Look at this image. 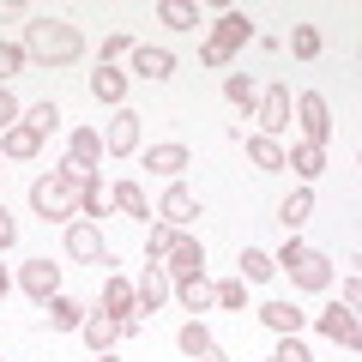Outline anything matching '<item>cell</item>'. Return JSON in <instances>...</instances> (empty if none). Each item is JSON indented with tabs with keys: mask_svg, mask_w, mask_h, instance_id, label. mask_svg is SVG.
Instances as JSON below:
<instances>
[{
	"mask_svg": "<svg viewBox=\"0 0 362 362\" xmlns=\"http://www.w3.org/2000/svg\"><path fill=\"white\" fill-rule=\"evenodd\" d=\"M25 61H42V66H73L78 54H85V37H78V25H66V18H30L25 25Z\"/></svg>",
	"mask_w": 362,
	"mask_h": 362,
	"instance_id": "1",
	"label": "cell"
},
{
	"mask_svg": "<svg viewBox=\"0 0 362 362\" xmlns=\"http://www.w3.org/2000/svg\"><path fill=\"white\" fill-rule=\"evenodd\" d=\"M30 206H37L42 223H73V211H78V169L61 163V169H49V175H37L30 181Z\"/></svg>",
	"mask_w": 362,
	"mask_h": 362,
	"instance_id": "2",
	"label": "cell"
},
{
	"mask_svg": "<svg viewBox=\"0 0 362 362\" xmlns=\"http://www.w3.org/2000/svg\"><path fill=\"white\" fill-rule=\"evenodd\" d=\"M272 266L290 272V284H302V290H326V284H332V259L314 254V247H302L296 235L284 242V254H272Z\"/></svg>",
	"mask_w": 362,
	"mask_h": 362,
	"instance_id": "3",
	"label": "cell"
},
{
	"mask_svg": "<svg viewBox=\"0 0 362 362\" xmlns=\"http://www.w3.org/2000/svg\"><path fill=\"white\" fill-rule=\"evenodd\" d=\"M296 121H302V145H326L332 139V109H326L320 90H302L296 97Z\"/></svg>",
	"mask_w": 362,
	"mask_h": 362,
	"instance_id": "4",
	"label": "cell"
},
{
	"mask_svg": "<svg viewBox=\"0 0 362 362\" xmlns=\"http://www.w3.org/2000/svg\"><path fill=\"white\" fill-rule=\"evenodd\" d=\"M18 284H25L30 302L49 308V302L61 296V266H49V259H25V266H18Z\"/></svg>",
	"mask_w": 362,
	"mask_h": 362,
	"instance_id": "5",
	"label": "cell"
},
{
	"mask_svg": "<svg viewBox=\"0 0 362 362\" xmlns=\"http://www.w3.org/2000/svg\"><path fill=\"white\" fill-rule=\"evenodd\" d=\"M254 115H259V133H266V139H272V133H284L290 127V85H266L254 97Z\"/></svg>",
	"mask_w": 362,
	"mask_h": 362,
	"instance_id": "6",
	"label": "cell"
},
{
	"mask_svg": "<svg viewBox=\"0 0 362 362\" xmlns=\"http://www.w3.org/2000/svg\"><path fill=\"white\" fill-rule=\"evenodd\" d=\"M320 332L332 338V344H344V350L362 344V320H356V308H344V302H332V308L320 314Z\"/></svg>",
	"mask_w": 362,
	"mask_h": 362,
	"instance_id": "7",
	"label": "cell"
},
{
	"mask_svg": "<svg viewBox=\"0 0 362 362\" xmlns=\"http://www.w3.org/2000/svg\"><path fill=\"white\" fill-rule=\"evenodd\" d=\"M157 211H163V223H169V230H187V223L199 218V199H194V187H181V181H169V194L157 199Z\"/></svg>",
	"mask_w": 362,
	"mask_h": 362,
	"instance_id": "8",
	"label": "cell"
},
{
	"mask_svg": "<svg viewBox=\"0 0 362 362\" xmlns=\"http://www.w3.org/2000/svg\"><path fill=\"white\" fill-rule=\"evenodd\" d=\"M66 254H73V259H109V242H103L97 223L73 218V223H66Z\"/></svg>",
	"mask_w": 362,
	"mask_h": 362,
	"instance_id": "9",
	"label": "cell"
},
{
	"mask_svg": "<svg viewBox=\"0 0 362 362\" xmlns=\"http://www.w3.org/2000/svg\"><path fill=\"white\" fill-rule=\"evenodd\" d=\"M163 272H175V284H181V278H199V272H206V247H199L194 235L181 230V235H175V247H169V266H163Z\"/></svg>",
	"mask_w": 362,
	"mask_h": 362,
	"instance_id": "10",
	"label": "cell"
},
{
	"mask_svg": "<svg viewBox=\"0 0 362 362\" xmlns=\"http://www.w3.org/2000/svg\"><path fill=\"white\" fill-rule=\"evenodd\" d=\"M169 296V272L163 266H145L139 278H133V302H139V314H157Z\"/></svg>",
	"mask_w": 362,
	"mask_h": 362,
	"instance_id": "11",
	"label": "cell"
},
{
	"mask_svg": "<svg viewBox=\"0 0 362 362\" xmlns=\"http://www.w3.org/2000/svg\"><path fill=\"white\" fill-rule=\"evenodd\" d=\"M103 151H115V157L139 151V115L133 109H115V121L103 127Z\"/></svg>",
	"mask_w": 362,
	"mask_h": 362,
	"instance_id": "12",
	"label": "cell"
},
{
	"mask_svg": "<svg viewBox=\"0 0 362 362\" xmlns=\"http://www.w3.org/2000/svg\"><path fill=\"white\" fill-rule=\"evenodd\" d=\"M97 157H103V139H97V127H73V145H66V163H73L78 175H90V169H97Z\"/></svg>",
	"mask_w": 362,
	"mask_h": 362,
	"instance_id": "13",
	"label": "cell"
},
{
	"mask_svg": "<svg viewBox=\"0 0 362 362\" xmlns=\"http://www.w3.org/2000/svg\"><path fill=\"white\" fill-rule=\"evenodd\" d=\"M247 37H254V18H247V13H223V18H218V30H211L206 42H218L223 54H235Z\"/></svg>",
	"mask_w": 362,
	"mask_h": 362,
	"instance_id": "14",
	"label": "cell"
},
{
	"mask_svg": "<svg viewBox=\"0 0 362 362\" xmlns=\"http://www.w3.org/2000/svg\"><path fill=\"white\" fill-rule=\"evenodd\" d=\"M78 338H85V344L97 350V356H103V350H109V344L121 338V320H115V314H103V308H97V314H85V326H78Z\"/></svg>",
	"mask_w": 362,
	"mask_h": 362,
	"instance_id": "15",
	"label": "cell"
},
{
	"mask_svg": "<svg viewBox=\"0 0 362 362\" xmlns=\"http://www.w3.org/2000/svg\"><path fill=\"white\" fill-rule=\"evenodd\" d=\"M133 73H145V78H169V73H175V54L157 49V42H133Z\"/></svg>",
	"mask_w": 362,
	"mask_h": 362,
	"instance_id": "16",
	"label": "cell"
},
{
	"mask_svg": "<svg viewBox=\"0 0 362 362\" xmlns=\"http://www.w3.org/2000/svg\"><path fill=\"white\" fill-rule=\"evenodd\" d=\"M175 344H181V356H187V362H211V356H218V344H211V332H206L199 320H187V326H181V332H175Z\"/></svg>",
	"mask_w": 362,
	"mask_h": 362,
	"instance_id": "17",
	"label": "cell"
},
{
	"mask_svg": "<svg viewBox=\"0 0 362 362\" xmlns=\"http://www.w3.org/2000/svg\"><path fill=\"white\" fill-rule=\"evenodd\" d=\"M90 97L97 103H127V73L121 66H97L90 73Z\"/></svg>",
	"mask_w": 362,
	"mask_h": 362,
	"instance_id": "18",
	"label": "cell"
},
{
	"mask_svg": "<svg viewBox=\"0 0 362 362\" xmlns=\"http://www.w3.org/2000/svg\"><path fill=\"white\" fill-rule=\"evenodd\" d=\"M259 320H266L272 332H284V338H296V332H302V320H308V314H302L296 302H266V308H259Z\"/></svg>",
	"mask_w": 362,
	"mask_h": 362,
	"instance_id": "19",
	"label": "cell"
},
{
	"mask_svg": "<svg viewBox=\"0 0 362 362\" xmlns=\"http://www.w3.org/2000/svg\"><path fill=\"white\" fill-rule=\"evenodd\" d=\"M187 163H194L187 145H151V151H145V169H157V175H169V181H175Z\"/></svg>",
	"mask_w": 362,
	"mask_h": 362,
	"instance_id": "20",
	"label": "cell"
},
{
	"mask_svg": "<svg viewBox=\"0 0 362 362\" xmlns=\"http://www.w3.org/2000/svg\"><path fill=\"white\" fill-rule=\"evenodd\" d=\"M308 211H314V187H296V194H290L284 206H278V223H284V230L296 235L302 223H308Z\"/></svg>",
	"mask_w": 362,
	"mask_h": 362,
	"instance_id": "21",
	"label": "cell"
},
{
	"mask_svg": "<svg viewBox=\"0 0 362 362\" xmlns=\"http://www.w3.org/2000/svg\"><path fill=\"white\" fill-rule=\"evenodd\" d=\"M284 169H296L302 181H314L326 169V145H296V151H284Z\"/></svg>",
	"mask_w": 362,
	"mask_h": 362,
	"instance_id": "22",
	"label": "cell"
},
{
	"mask_svg": "<svg viewBox=\"0 0 362 362\" xmlns=\"http://www.w3.org/2000/svg\"><path fill=\"white\" fill-rule=\"evenodd\" d=\"M85 314H90V308H78L73 296H54V302H49V326H54V332H78Z\"/></svg>",
	"mask_w": 362,
	"mask_h": 362,
	"instance_id": "23",
	"label": "cell"
},
{
	"mask_svg": "<svg viewBox=\"0 0 362 362\" xmlns=\"http://www.w3.org/2000/svg\"><path fill=\"white\" fill-rule=\"evenodd\" d=\"M247 163L254 169H284V145L266 139V133H254V139H247Z\"/></svg>",
	"mask_w": 362,
	"mask_h": 362,
	"instance_id": "24",
	"label": "cell"
},
{
	"mask_svg": "<svg viewBox=\"0 0 362 362\" xmlns=\"http://www.w3.org/2000/svg\"><path fill=\"white\" fill-rule=\"evenodd\" d=\"M235 266H242V284H266L272 272H278L266 247H242V259H235Z\"/></svg>",
	"mask_w": 362,
	"mask_h": 362,
	"instance_id": "25",
	"label": "cell"
},
{
	"mask_svg": "<svg viewBox=\"0 0 362 362\" xmlns=\"http://www.w3.org/2000/svg\"><path fill=\"white\" fill-rule=\"evenodd\" d=\"M0 151H6V157H37V151H42V133H30L25 121H18V127H6V139H0Z\"/></svg>",
	"mask_w": 362,
	"mask_h": 362,
	"instance_id": "26",
	"label": "cell"
},
{
	"mask_svg": "<svg viewBox=\"0 0 362 362\" xmlns=\"http://www.w3.org/2000/svg\"><path fill=\"white\" fill-rule=\"evenodd\" d=\"M211 308L242 314V308H247V284H242V278H223V284H211Z\"/></svg>",
	"mask_w": 362,
	"mask_h": 362,
	"instance_id": "27",
	"label": "cell"
},
{
	"mask_svg": "<svg viewBox=\"0 0 362 362\" xmlns=\"http://www.w3.org/2000/svg\"><path fill=\"white\" fill-rule=\"evenodd\" d=\"M78 206H85L90 218H103V211H109V194H103V181H97V169L78 175Z\"/></svg>",
	"mask_w": 362,
	"mask_h": 362,
	"instance_id": "28",
	"label": "cell"
},
{
	"mask_svg": "<svg viewBox=\"0 0 362 362\" xmlns=\"http://www.w3.org/2000/svg\"><path fill=\"white\" fill-rule=\"evenodd\" d=\"M181 308H187V314H206V308H211V284H206V272H199V278H181Z\"/></svg>",
	"mask_w": 362,
	"mask_h": 362,
	"instance_id": "29",
	"label": "cell"
},
{
	"mask_svg": "<svg viewBox=\"0 0 362 362\" xmlns=\"http://www.w3.org/2000/svg\"><path fill=\"white\" fill-rule=\"evenodd\" d=\"M157 18H163L169 30H194L199 25V13H194V6H181V0H157Z\"/></svg>",
	"mask_w": 362,
	"mask_h": 362,
	"instance_id": "30",
	"label": "cell"
},
{
	"mask_svg": "<svg viewBox=\"0 0 362 362\" xmlns=\"http://www.w3.org/2000/svg\"><path fill=\"white\" fill-rule=\"evenodd\" d=\"M109 199H115V206L127 211V218H145V211H151V206H145V187H139V181H121V187H115Z\"/></svg>",
	"mask_w": 362,
	"mask_h": 362,
	"instance_id": "31",
	"label": "cell"
},
{
	"mask_svg": "<svg viewBox=\"0 0 362 362\" xmlns=\"http://www.w3.org/2000/svg\"><path fill=\"white\" fill-rule=\"evenodd\" d=\"M290 54H296V61H314V54H320V30L296 25V30H290Z\"/></svg>",
	"mask_w": 362,
	"mask_h": 362,
	"instance_id": "32",
	"label": "cell"
},
{
	"mask_svg": "<svg viewBox=\"0 0 362 362\" xmlns=\"http://www.w3.org/2000/svg\"><path fill=\"white\" fill-rule=\"evenodd\" d=\"M25 127H30V133H42V139H49V133L61 127V109H54V103H37V109H25Z\"/></svg>",
	"mask_w": 362,
	"mask_h": 362,
	"instance_id": "33",
	"label": "cell"
},
{
	"mask_svg": "<svg viewBox=\"0 0 362 362\" xmlns=\"http://www.w3.org/2000/svg\"><path fill=\"white\" fill-rule=\"evenodd\" d=\"M223 97H230L235 109H254V78H247V73H230V78H223Z\"/></svg>",
	"mask_w": 362,
	"mask_h": 362,
	"instance_id": "34",
	"label": "cell"
},
{
	"mask_svg": "<svg viewBox=\"0 0 362 362\" xmlns=\"http://www.w3.org/2000/svg\"><path fill=\"white\" fill-rule=\"evenodd\" d=\"M175 235H181V230H169V223H157V230L145 235V254H151V259H169V247H175Z\"/></svg>",
	"mask_w": 362,
	"mask_h": 362,
	"instance_id": "35",
	"label": "cell"
},
{
	"mask_svg": "<svg viewBox=\"0 0 362 362\" xmlns=\"http://www.w3.org/2000/svg\"><path fill=\"white\" fill-rule=\"evenodd\" d=\"M18 66H25V49H18V42H0V85L18 78Z\"/></svg>",
	"mask_w": 362,
	"mask_h": 362,
	"instance_id": "36",
	"label": "cell"
},
{
	"mask_svg": "<svg viewBox=\"0 0 362 362\" xmlns=\"http://www.w3.org/2000/svg\"><path fill=\"white\" fill-rule=\"evenodd\" d=\"M272 362H314V356H308V344H302V338H284V344H278V356H272Z\"/></svg>",
	"mask_w": 362,
	"mask_h": 362,
	"instance_id": "37",
	"label": "cell"
},
{
	"mask_svg": "<svg viewBox=\"0 0 362 362\" xmlns=\"http://www.w3.org/2000/svg\"><path fill=\"white\" fill-rule=\"evenodd\" d=\"M0 127H18V97L0 85Z\"/></svg>",
	"mask_w": 362,
	"mask_h": 362,
	"instance_id": "38",
	"label": "cell"
},
{
	"mask_svg": "<svg viewBox=\"0 0 362 362\" xmlns=\"http://www.w3.org/2000/svg\"><path fill=\"white\" fill-rule=\"evenodd\" d=\"M103 54H109V61H121V54H133V37H127V30H115V37L103 42Z\"/></svg>",
	"mask_w": 362,
	"mask_h": 362,
	"instance_id": "39",
	"label": "cell"
},
{
	"mask_svg": "<svg viewBox=\"0 0 362 362\" xmlns=\"http://www.w3.org/2000/svg\"><path fill=\"white\" fill-rule=\"evenodd\" d=\"M356 302H362V272L350 266V278H344V308H356Z\"/></svg>",
	"mask_w": 362,
	"mask_h": 362,
	"instance_id": "40",
	"label": "cell"
},
{
	"mask_svg": "<svg viewBox=\"0 0 362 362\" xmlns=\"http://www.w3.org/2000/svg\"><path fill=\"white\" fill-rule=\"evenodd\" d=\"M13 235H18V223L6 218V206H0V254H6V247H13Z\"/></svg>",
	"mask_w": 362,
	"mask_h": 362,
	"instance_id": "41",
	"label": "cell"
},
{
	"mask_svg": "<svg viewBox=\"0 0 362 362\" xmlns=\"http://www.w3.org/2000/svg\"><path fill=\"white\" fill-rule=\"evenodd\" d=\"M199 61H206V66H230V54H223L218 42H206V49H199Z\"/></svg>",
	"mask_w": 362,
	"mask_h": 362,
	"instance_id": "42",
	"label": "cell"
},
{
	"mask_svg": "<svg viewBox=\"0 0 362 362\" xmlns=\"http://www.w3.org/2000/svg\"><path fill=\"white\" fill-rule=\"evenodd\" d=\"M6 290H13V278H6V266H0V302H6Z\"/></svg>",
	"mask_w": 362,
	"mask_h": 362,
	"instance_id": "43",
	"label": "cell"
},
{
	"mask_svg": "<svg viewBox=\"0 0 362 362\" xmlns=\"http://www.w3.org/2000/svg\"><path fill=\"white\" fill-rule=\"evenodd\" d=\"M97 362H109V356H97Z\"/></svg>",
	"mask_w": 362,
	"mask_h": 362,
	"instance_id": "44",
	"label": "cell"
},
{
	"mask_svg": "<svg viewBox=\"0 0 362 362\" xmlns=\"http://www.w3.org/2000/svg\"><path fill=\"white\" fill-rule=\"evenodd\" d=\"M211 362H223V356H211Z\"/></svg>",
	"mask_w": 362,
	"mask_h": 362,
	"instance_id": "45",
	"label": "cell"
}]
</instances>
